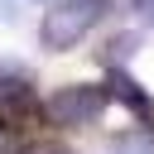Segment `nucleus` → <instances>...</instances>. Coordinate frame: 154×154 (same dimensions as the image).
<instances>
[{
	"label": "nucleus",
	"mask_w": 154,
	"mask_h": 154,
	"mask_svg": "<svg viewBox=\"0 0 154 154\" xmlns=\"http://www.w3.org/2000/svg\"><path fill=\"white\" fill-rule=\"evenodd\" d=\"M106 5H111V0H53V10H48L43 24H38V43H43L48 53L77 48V43L96 29V19L106 14Z\"/></svg>",
	"instance_id": "obj_1"
},
{
	"label": "nucleus",
	"mask_w": 154,
	"mask_h": 154,
	"mask_svg": "<svg viewBox=\"0 0 154 154\" xmlns=\"http://www.w3.org/2000/svg\"><path fill=\"white\" fill-rule=\"evenodd\" d=\"M106 106H111V87H101V82H67V87H58L48 96L43 116L53 125H91Z\"/></svg>",
	"instance_id": "obj_2"
},
{
	"label": "nucleus",
	"mask_w": 154,
	"mask_h": 154,
	"mask_svg": "<svg viewBox=\"0 0 154 154\" xmlns=\"http://www.w3.org/2000/svg\"><path fill=\"white\" fill-rule=\"evenodd\" d=\"M106 87H111V101H120L135 120H144V125H154V96L125 72V67H111V77H106Z\"/></svg>",
	"instance_id": "obj_3"
},
{
	"label": "nucleus",
	"mask_w": 154,
	"mask_h": 154,
	"mask_svg": "<svg viewBox=\"0 0 154 154\" xmlns=\"http://www.w3.org/2000/svg\"><path fill=\"white\" fill-rule=\"evenodd\" d=\"M29 96H34V67H24L19 58H0V106Z\"/></svg>",
	"instance_id": "obj_4"
},
{
	"label": "nucleus",
	"mask_w": 154,
	"mask_h": 154,
	"mask_svg": "<svg viewBox=\"0 0 154 154\" xmlns=\"http://www.w3.org/2000/svg\"><path fill=\"white\" fill-rule=\"evenodd\" d=\"M101 154H144V140H140L135 130H125V135H111V140L101 144Z\"/></svg>",
	"instance_id": "obj_5"
},
{
	"label": "nucleus",
	"mask_w": 154,
	"mask_h": 154,
	"mask_svg": "<svg viewBox=\"0 0 154 154\" xmlns=\"http://www.w3.org/2000/svg\"><path fill=\"white\" fill-rule=\"evenodd\" d=\"M130 48H135V34H120V38H111V48H106V63H111V67H120Z\"/></svg>",
	"instance_id": "obj_6"
},
{
	"label": "nucleus",
	"mask_w": 154,
	"mask_h": 154,
	"mask_svg": "<svg viewBox=\"0 0 154 154\" xmlns=\"http://www.w3.org/2000/svg\"><path fill=\"white\" fill-rule=\"evenodd\" d=\"M19 154H72L63 140H34V144H24Z\"/></svg>",
	"instance_id": "obj_7"
},
{
	"label": "nucleus",
	"mask_w": 154,
	"mask_h": 154,
	"mask_svg": "<svg viewBox=\"0 0 154 154\" xmlns=\"http://www.w3.org/2000/svg\"><path fill=\"white\" fill-rule=\"evenodd\" d=\"M135 10H140V19H144V24H154V0H135Z\"/></svg>",
	"instance_id": "obj_8"
}]
</instances>
